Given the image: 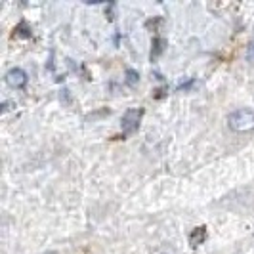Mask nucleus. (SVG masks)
<instances>
[{
    "label": "nucleus",
    "instance_id": "1",
    "mask_svg": "<svg viewBox=\"0 0 254 254\" xmlns=\"http://www.w3.org/2000/svg\"><path fill=\"white\" fill-rule=\"evenodd\" d=\"M228 125L233 132H253L254 130V109H249V107H243V109H237L233 113H229L228 117Z\"/></svg>",
    "mask_w": 254,
    "mask_h": 254
},
{
    "label": "nucleus",
    "instance_id": "2",
    "mask_svg": "<svg viewBox=\"0 0 254 254\" xmlns=\"http://www.w3.org/2000/svg\"><path fill=\"white\" fill-rule=\"evenodd\" d=\"M141 117H143V109H128L127 113L123 115V121H121V128H123V134H134L138 132L141 123Z\"/></svg>",
    "mask_w": 254,
    "mask_h": 254
},
{
    "label": "nucleus",
    "instance_id": "3",
    "mask_svg": "<svg viewBox=\"0 0 254 254\" xmlns=\"http://www.w3.org/2000/svg\"><path fill=\"white\" fill-rule=\"evenodd\" d=\"M4 80H6V84L13 90H23L27 86V82H29V76L23 69H19V67H13L10 69L6 76H4Z\"/></svg>",
    "mask_w": 254,
    "mask_h": 254
},
{
    "label": "nucleus",
    "instance_id": "4",
    "mask_svg": "<svg viewBox=\"0 0 254 254\" xmlns=\"http://www.w3.org/2000/svg\"><path fill=\"white\" fill-rule=\"evenodd\" d=\"M206 241V228L201 226V228H195L190 233V245L191 247H199Z\"/></svg>",
    "mask_w": 254,
    "mask_h": 254
},
{
    "label": "nucleus",
    "instance_id": "5",
    "mask_svg": "<svg viewBox=\"0 0 254 254\" xmlns=\"http://www.w3.org/2000/svg\"><path fill=\"white\" fill-rule=\"evenodd\" d=\"M165 50V40L161 37H155L153 38V50H151V60H155L161 52Z\"/></svg>",
    "mask_w": 254,
    "mask_h": 254
},
{
    "label": "nucleus",
    "instance_id": "6",
    "mask_svg": "<svg viewBox=\"0 0 254 254\" xmlns=\"http://www.w3.org/2000/svg\"><path fill=\"white\" fill-rule=\"evenodd\" d=\"M125 80H127L128 86H134V84L140 80V75H138L134 69H127V78H125Z\"/></svg>",
    "mask_w": 254,
    "mask_h": 254
},
{
    "label": "nucleus",
    "instance_id": "7",
    "mask_svg": "<svg viewBox=\"0 0 254 254\" xmlns=\"http://www.w3.org/2000/svg\"><path fill=\"white\" fill-rule=\"evenodd\" d=\"M245 58H247V62H251L254 64V38L247 44V50H245Z\"/></svg>",
    "mask_w": 254,
    "mask_h": 254
},
{
    "label": "nucleus",
    "instance_id": "8",
    "mask_svg": "<svg viewBox=\"0 0 254 254\" xmlns=\"http://www.w3.org/2000/svg\"><path fill=\"white\" fill-rule=\"evenodd\" d=\"M153 254H176V251L170 247V245H161V247H157Z\"/></svg>",
    "mask_w": 254,
    "mask_h": 254
},
{
    "label": "nucleus",
    "instance_id": "9",
    "mask_svg": "<svg viewBox=\"0 0 254 254\" xmlns=\"http://www.w3.org/2000/svg\"><path fill=\"white\" fill-rule=\"evenodd\" d=\"M44 254H60V253H56V251H48V253H44Z\"/></svg>",
    "mask_w": 254,
    "mask_h": 254
}]
</instances>
